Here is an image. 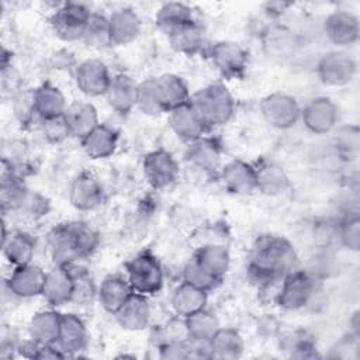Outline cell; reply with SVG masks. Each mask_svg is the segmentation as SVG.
<instances>
[{
    "mask_svg": "<svg viewBox=\"0 0 360 360\" xmlns=\"http://www.w3.org/2000/svg\"><path fill=\"white\" fill-rule=\"evenodd\" d=\"M260 112L270 127L276 129H290L300 121L301 107L290 94L276 91L262 98Z\"/></svg>",
    "mask_w": 360,
    "mask_h": 360,
    "instance_id": "cell-5",
    "label": "cell"
},
{
    "mask_svg": "<svg viewBox=\"0 0 360 360\" xmlns=\"http://www.w3.org/2000/svg\"><path fill=\"white\" fill-rule=\"evenodd\" d=\"M187 346V359H214L211 340L193 339L190 338L186 343Z\"/></svg>",
    "mask_w": 360,
    "mask_h": 360,
    "instance_id": "cell-52",
    "label": "cell"
},
{
    "mask_svg": "<svg viewBox=\"0 0 360 360\" xmlns=\"http://www.w3.org/2000/svg\"><path fill=\"white\" fill-rule=\"evenodd\" d=\"M326 38L336 46H350L359 41L360 22L357 15L347 10H335L323 21Z\"/></svg>",
    "mask_w": 360,
    "mask_h": 360,
    "instance_id": "cell-13",
    "label": "cell"
},
{
    "mask_svg": "<svg viewBox=\"0 0 360 360\" xmlns=\"http://www.w3.org/2000/svg\"><path fill=\"white\" fill-rule=\"evenodd\" d=\"M208 56L214 68L228 79L242 76L248 66L246 49L235 41H218L208 49Z\"/></svg>",
    "mask_w": 360,
    "mask_h": 360,
    "instance_id": "cell-11",
    "label": "cell"
},
{
    "mask_svg": "<svg viewBox=\"0 0 360 360\" xmlns=\"http://www.w3.org/2000/svg\"><path fill=\"white\" fill-rule=\"evenodd\" d=\"M255 172L256 190L264 195H281L291 187V181L285 170L273 160H260L255 165Z\"/></svg>",
    "mask_w": 360,
    "mask_h": 360,
    "instance_id": "cell-22",
    "label": "cell"
},
{
    "mask_svg": "<svg viewBox=\"0 0 360 360\" xmlns=\"http://www.w3.org/2000/svg\"><path fill=\"white\" fill-rule=\"evenodd\" d=\"M142 114L149 117L160 115L163 111V107L159 100V94L156 90L155 79H145L143 82L138 83V91H136V105H135Z\"/></svg>",
    "mask_w": 360,
    "mask_h": 360,
    "instance_id": "cell-40",
    "label": "cell"
},
{
    "mask_svg": "<svg viewBox=\"0 0 360 360\" xmlns=\"http://www.w3.org/2000/svg\"><path fill=\"white\" fill-rule=\"evenodd\" d=\"M224 187L233 194H250L256 190L255 165L242 159H233L224 165L219 170Z\"/></svg>",
    "mask_w": 360,
    "mask_h": 360,
    "instance_id": "cell-16",
    "label": "cell"
},
{
    "mask_svg": "<svg viewBox=\"0 0 360 360\" xmlns=\"http://www.w3.org/2000/svg\"><path fill=\"white\" fill-rule=\"evenodd\" d=\"M111 75L107 65L96 58L80 62L75 69V82L77 89L89 97L105 96Z\"/></svg>",
    "mask_w": 360,
    "mask_h": 360,
    "instance_id": "cell-12",
    "label": "cell"
},
{
    "mask_svg": "<svg viewBox=\"0 0 360 360\" xmlns=\"http://www.w3.org/2000/svg\"><path fill=\"white\" fill-rule=\"evenodd\" d=\"M46 271L42 267L28 263L14 267L8 280V291L18 298H31L41 295Z\"/></svg>",
    "mask_w": 360,
    "mask_h": 360,
    "instance_id": "cell-15",
    "label": "cell"
},
{
    "mask_svg": "<svg viewBox=\"0 0 360 360\" xmlns=\"http://www.w3.org/2000/svg\"><path fill=\"white\" fill-rule=\"evenodd\" d=\"M158 338L159 346L165 343H186L190 339L187 319L174 314L158 329Z\"/></svg>",
    "mask_w": 360,
    "mask_h": 360,
    "instance_id": "cell-41",
    "label": "cell"
},
{
    "mask_svg": "<svg viewBox=\"0 0 360 360\" xmlns=\"http://www.w3.org/2000/svg\"><path fill=\"white\" fill-rule=\"evenodd\" d=\"M14 112H15V115L20 120L21 124H27L34 117H38L37 111H35V104H34V90L27 91L24 94H20L15 98Z\"/></svg>",
    "mask_w": 360,
    "mask_h": 360,
    "instance_id": "cell-49",
    "label": "cell"
},
{
    "mask_svg": "<svg viewBox=\"0 0 360 360\" xmlns=\"http://www.w3.org/2000/svg\"><path fill=\"white\" fill-rule=\"evenodd\" d=\"M1 249L6 260L13 267H18L32 262L35 253V240L27 232L13 231L7 233L4 229Z\"/></svg>",
    "mask_w": 360,
    "mask_h": 360,
    "instance_id": "cell-27",
    "label": "cell"
},
{
    "mask_svg": "<svg viewBox=\"0 0 360 360\" xmlns=\"http://www.w3.org/2000/svg\"><path fill=\"white\" fill-rule=\"evenodd\" d=\"M190 338L211 340L217 330L221 328L218 318L207 308L186 318Z\"/></svg>",
    "mask_w": 360,
    "mask_h": 360,
    "instance_id": "cell-39",
    "label": "cell"
},
{
    "mask_svg": "<svg viewBox=\"0 0 360 360\" xmlns=\"http://www.w3.org/2000/svg\"><path fill=\"white\" fill-rule=\"evenodd\" d=\"M190 107L207 129L226 124L235 112V100L222 83L208 84L191 94Z\"/></svg>",
    "mask_w": 360,
    "mask_h": 360,
    "instance_id": "cell-2",
    "label": "cell"
},
{
    "mask_svg": "<svg viewBox=\"0 0 360 360\" xmlns=\"http://www.w3.org/2000/svg\"><path fill=\"white\" fill-rule=\"evenodd\" d=\"M46 246L55 266L69 267L82 259L72 222L53 226L46 235Z\"/></svg>",
    "mask_w": 360,
    "mask_h": 360,
    "instance_id": "cell-9",
    "label": "cell"
},
{
    "mask_svg": "<svg viewBox=\"0 0 360 360\" xmlns=\"http://www.w3.org/2000/svg\"><path fill=\"white\" fill-rule=\"evenodd\" d=\"M339 242L349 250L357 252L360 248V218L357 214L347 215L340 222Z\"/></svg>",
    "mask_w": 360,
    "mask_h": 360,
    "instance_id": "cell-45",
    "label": "cell"
},
{
    "mask_svg": "<svg viewBox=\"0 0 360 360\" xmlns=\"http://www.w3.org/2000/svg\"><path fill=\"white\" fill-rule=\"evenodd\" d=\"M39 122H41L42 135L49 143H60L70 136V132L63 120V115L56 118H49V120H41Z\"/></svg>",
    "mask_w": 360,
    "mask_h": 360,
    "instance_id": "cell-47",
    "label": "cell"
},
{
    "mask_svg": "<svg viewBox=\"0 0 360 360\" xmlns=\"http://www.w3.org/2000/svg\"><path fill=\"white\" fill-rule=\"evenodd\" d=\"M68 357L66 353L58 345H39L35 359L48 360V359H63Z\"/></svg>",
    "mask_w": 360,
    "mask_h": 360,
    "instance_id": "cell-55",
    "label": "cell"
},
{
    "mask_svg": "<svg viewBox=\"0 0 360 360\" xmlns=\"http://www.w3.org/2000/svg\"><path fill=\"white\" fill-rule=\"evenodd\" d=\"M134 294L127 277L120 274H108L97 285V301L110 314H115L124 302Z\"/></svg>",
    "mask_w": 360,
    "mask_h": 360,
    "instance_id": "cell-20",
    "label": "cell"
},
{
    "mask_svg": "<svg viewBox=\"0 0 360 360\" xmlns=\"http://www.w3.org/2000/svg\"><path fill=\"white\" fill-rule=\"evenodd\" d=\"M183 281L208 292L221 280H218L208 270H205L195 259H191L183 269Z\"/></svg>",
    "mask_w": 360,
    "mask_h": 360,
    "instance_id": "cell-42",
    "label": "cell"
},
{
    "mask_svg": "<svg viewBox=\"0 0 360 360\" xmlns=\"http://www.w3.org/2000/svg\"><path fill=\"white\" fill-rule=\"evenodd\" d=\"M357 72L354 58L346 51L336 49L326 52L316 65L319 80L330 87H342L349 84Z\"/></svg>",
    "mask_w": 360,
    "mask_h": 360,
    "instance_id": "cell-6",
    "label": "cell"
},
{
    "mask_svg": "<svg viewBox=\"0 0 360 360\" xmlns=\"http://www.w3.org/2000/svg\"><path fill=\"white\" fill-rule=\"evenodd\" d=\"M118 146V132L107 124H98L82 139V148L90 159H105Z\"/></svg>",
    "mask_w": 360,
    "mask_h": 360,
    "instance_id": "cell-28",
    "label": "cell"
},
{
    "mask_svg": "<svg viewBox=\"0 0 360 360\" xmlns=\"http://www.w3.org/2000/svg\"><path fill=\"white\" fill-rule=\"evenodd\" d=\"M221 156H222V150H221L219 142L205 135L190 142L186 150L187 162L193 167L204 173L217 172L221 165Z\"/></svg>",
    "mask_w": 360,
    "mask_h": 360,
    "instance_id": "cell-19",
    "label": "cell"
},
{
    "mask_svg": "<svg viewBox=\"0 0 360 360\" xmlns=\"http://www.w3.org/2000/svg\"><path fill=\"white\" fill-rule=\"evenodd\" d=\"M314 292V276L308 271L294 269L283 277L276 304L285 311H298L311 301Z\"/></svg>",
    "mask_w": 360,
    "mask_h": 360,
    "instance_id": "cell-4",
    "label": "cell"
},
{
    "mask_svg": "<svg viewBox=\"0 0 360 360\" xmlns=\"http://www.w3.org/2000/svg\"><path fill=\"white\" fill-rule=\"evenodd\" d=\"M169 127L177 138L190 143L204 136L207 128L190 107V104L174 108L169 112Z\"/></svg>",
    "mask_w": 360,
    "mask_h": 360,
    "instance_id": "cell-29",
    "label": "cell"
},
{
    "mask_svg": "<svg viewBox=\"0 0 360 360\" xmlns=\"http://www.w3.org/2000/svg\"><path fill=\"white\" fill-rule=\"evenodd\" d=\"M6 160V159H3ZM8 169L3 165L1 184H0V201L3 211H18L27 200L30 190L24 180L14 172L11 162H7Z\"/></svg>",
    "mask_w": 360,
    "mask_h": 360,
    "instance_id": "cell-30",
    "label": "cell"
},
{
    "mask_svg": "<svg viewBox=\"0 0 360 360\" xmlns=\"http://www.w3.org/2000/svg\"><path fill=\"white\" fill-rule=\"evenodd\" d=\"M191 20H194L191 7L187 6L186 3H180V1H170V3L162 4L155 15L156 25L165 34L170 32L176 27H179L184 22H188Z\"/></svg>",
    "mask_w": 360,
    "mask_h": 360,
    "instance_id": "cell-37",
    "label": "cell"
},
{
    "mask_svg": "<svg viewBox=\"0 0 360 360\" xmlns=\"http://www.w3.org/2000/svg\"><path fill=\"white\" fill-rule=\"evenodd\" d=\"M69 269L72 271L73 284H75L72 301L86 302L93 297H97V287L94 285L90 273L86 269L79 267L76 263L69 266Z\"/></svg>",
    "mask_w": 360,
    "mask_h": 360,
    "instance_id": "cell-43",
    "label": "cell"
},
{
    "mask_svg": "<svg viewBox=\"0 0 360 360\" xmlns=\"http://www.w3.org/2000/svg\"><path fill=\"white\" fill-rule=\"evenodd\" d=\"M91 11L80 4L68 1L58 7L51 17V27L55 35L63 41L82 39Z\"/></svg>",
    "mask_w": 360,
    "mask_h": 360,
    "instance_id": "cell-7",
    "label": "cell"
},
{
    "mask_svg": "<svg viewBox=\"0 0 360 360\" xmlns=\"http://www.w3.org/2000/svg\"><path fill=\"white\" fill-rule=\"evenodd\" d=\"M166 35L172 48L184 55H195L204 45V30L195 20L176 27Z\"/></svg>",
    "mask_w": 360,
    "mask_h": 360,
    "instance_id": "cell-33",
    "label": "cell"
},
{
    "mask_svg": "<svg viewBox=\"0 0 360 360\" xmlns=\"http://www.w3.org/2000/svg\"><path fill=\"white\" fill-rule=\"evenodd\" d=\"M73 288L75 284L70 269L55 266L52 270L46 271L41 295L51 307H62L72 302Z\"/></svg>",
    "mask_w": 360,
    "mask_h": 360,
    "instance_id": "cell-17",
    "label": "cell"
},
{
    "mask_svg": "<svg viewBox=\"0 0 360 360\" xmlns=\"http://www.w3.org/2000/svg\"><path fill=\"white\" fill-rule=\"evenodd\" d=\"M333 142L338 150L346 155H353L360 146V131L356 125H345L335 131Z\"/></svg>",
    "mask_w": 360,
    "mask_h": 360,
    "instance_id": "cell-46",
    "label": "cell"
},
{
    "mask_svg": "<svg viewBox=\"0 0 360 360\" xmlns=\"http://www.w3.org/2000/svg\"><path fill=\"white\" fill-rule=\"evenodd\" d=\"M193 259H195L205 270H208L218 280H222V277L229 270L231 264V256L228 249L217 242L201 245L195 250Z\"/></svg>",
    "mask_w": 360,
    "mask_h": 360,
    "instance_id": "cell-35",
    "label": "cell"
},
{
    "mask_svg": "<svg viewBox=\"0 0 360 360\" xmlns=\"http://www.w3.org/2000/svg\"><path fill=\"white\" fill-rule=\"evenodd\" d=\"M104 197L100 180L89 172L79 173L70 183L69 201L79 211L96 210L103 204Z\"/></svg>",
    "mask_w": 360,
    "mask_h": 360,
    "instance_id": "cell-14",
    "label": "cell"
},
{
    "mask_svg": "<svg viewBox=\"0 0 360 360\" xmlns=\"http://www.w3.org/2000/svg\"><path fill=\"white\" fill-rule=\"evenodd\" d=\"M63 120L69 128L70 136H76L80 141L100 124L96 107L83 100L69 103L63 112Z\"/></svg>",
    "mask_w": 360,
    "mask_h": 360,
    "instance_id": "cell-23",
    "label": "cell"
},
{
    "mask_svg": "<svg viewBox=\"0 0 360 360\" xmlns=\"http://www.w3.org/2000/svg\"><path fill=\"white\" fill-rule=\"evenodd\" d=\"M300 120L304 127L315 134L323 135L335 129L339 120V108L335 101L325 96L311 98L302 108Z\"/></svg>",
    "mask_w": 360,
    "mask_h": 360,
    "instance_id": "cell-10",
    "label": "cell"
},
{
    "mask_svg": "<svg viewBox=\"0 0 360 360\" xmlns=\"http://www.w3.org/2000/svg\"><path fill=\"white\" fill-rule=\"evenodd\" d=\"M214 359L233 360L243 354L245 343L242 335L233 328H219L211 339Z\"/></svg>",
    "mask_w": 360,
    "mask_h": 360,
    "instance_id": "cell-36",
    "label": "cell"
},
{
    "mask_svg": "<svg viewBox=\"0 0 360 360\" xmlns=\"http://www.w3.org/2000/svg\"><path fill=\"white\" fill-rule=\"evenodd\" d=\"M278 330H280V322L271 314H266L257 321V332L264 338H273L278 333Z\"/></svg>",
    "mask_w": 360,
    "mask_h": 360,
    "instance_id": "cell-54",
    "label": "cell"
},
{
    "mask_svg": "<svg viewBox=\"0 0 360 360\" xmlns=\"http://www.w3.org/2000/svg\"><path fill=\"white\" fill-rule=\"evenodd\" d=\"M138 83L127 73L111 76L110 86L105 93L108 105L118 114H128L136 105Z\"/></svg>",
    "mask_w": 360,
    "mask_h": 360,
    "instance_id": "cell-21",
    "label": "cell"
},
{
    "mask_svg": "<svg viewBox=\"0 0 360 360\" xmlns=\"http://www.w3.org/2000/svg\"><path fill=\"white\" fill-rule=\"evenodd\" d=\"M187 343V342H186ZM186 343H165L159 346V357L165 360L187 359Z\"/></svg>",
    "mask_w": 360,
    "mask_h": 360,
    "instance_id": "cell-53",
    "label": "cell"
},
{
    "mask_svg": "<svg viewBox=\"0 0 360 360\" xmlns=\"http://www.w3.org/2000/svg\"><path fill=\"white\" fill-rule=\"evenodd\" d=\"M207 294V291L183 281L180 285L174 288L172 294V309L176 315L187 318L205 308L208 300Z\"/></svg>",
    "mask_w": 360,
    "mask_h": 360,
    "instance_id": "cell-34",
    "label": "cell"
},
{
    "mask_svg": "<svg viewBox=\"0 0 360 360\" xmlns=\"http://www.w3.org/2000/svg\"><path fill=\"white\" fill-rule=\"evenodd\" d=\"M295 264L297 253L285 238L263 235L250 250L248 277L260 288L270 281L281 280L295 269Z\"/></svg>",
    "mask_w": 360,
    "mask_h": 360,
    "instance_id": "cell-1",
    "label": "cell"
},
{
    "mask_svg": "<svg viewBox=\"0 0 360 360\" xmlns=\"http://www.w3.org/2000/svg\"><path fill=\"white\" fill-rule=\"evenodd\" d=\"M72 225H73V229H75V233L77 238L82 259L90 256L97 249V246L100 243L98 233L96 232V229L93 226H90L84 221H72Z\"/></svg>",
    "mask_w": 360,
    "mask_h": 360,
    "instance_id": "cell-44",
    "label": "cell"
},
{
    "mask_svg": "<svg viewBox=\"0 0 360 360\" xmlns=\"http://www.w3.org/2000/svg\"><path fill=\"white\" fill-rule=\"evenodd\" d=\"M34 104L39 121L62 117L68 107L66 98L60 89L49 82L34 89Z\"/></svg>",
    "mask_w": 360,
    "mask_h": 360,
    "instance_id": "cell-32",
    "label": "cell"
},
{
    "mask_svg": "<svg viewBox=\"0 0 360 360\" xmlns=\"http://www.w3.org/2000/svg\"><path fill=\"white\" fill-rule=\"evenodd\" d=\"M339 229H340V222H333L330 219L322 221L316 226L315 238L323 248H329L332 242L339 240Z\"/></svg>",
    "mask_w": 360,
    "mask_h": 360,
    "instance_id": "cell-51",
    "label": "cell"
},
{
    "mask_svg": "<svg viewBox=\"0 0 360 360\" xmlns=\"http://www.w3.org/2000/svg\"><path fill=\"white\" fill-rule=\"evenodd\" d=\"M60 316L62 314L52 308L35 312L28 323L30 339L38 345H56L59 338Z\"/></svg>",
    "mask_w": 360,
    "mask_h": 360,
    "instance_id": "cell-31",
    "label": "cell"
},
{
    "mask_svg": "<svg viewBox=\"0 0 360 360\" xmlns=\"http://www.w3.org/2000/svg\"><path fill=\"white\" fill-rule=\"evenodd\" d=\"M114 315L120 326L125 330L138 332L146 329L152 316L148 295L134 292Z\"/></svg>",
    "mask_w": 360,
    "mask_h": 360,
    "instance_id": "cell-18",
    "label": "cell"
},
{
    "mask_svg": "<svg viewBox=\"0 0 360 360\" xmlns=\"http://www.w3.org/2000/svg\"><path fill=\"white\" fill-rule=\"evenodd\" d=\"M112 45H127L135 41L141 32V18L131 7L114 10L108 17Z\"/></svg>",
    "mask_w": 360,
    "mask_h": 360,
    "instance_id": "cell-25",
    "label": "cell"
},
{
    "mask_svg": "<svg viewBox=\"0 0 360 360\" xmlns=\"http://www.w3.org/2000/svg\"><path fill=\"white\" fill-rule=\"evenodd\" d=\"M142 172L146 183L153 190H163L176 183L180 169L170 152L156 149L145 155L142 160Z\"/></svg>",
    "mask_w": 360,
    "mask_h": 360,
    "instance_id": "cell-8",
    "label": "cell"
},
{
    "mask_svg": "<svg viewBox=\"0 0 360 360\" xmlns=\"http://www.w3.org/2000/svg\"><path fill=\"white\" fill-rule=\"evenodd\" d=\"M359 335L354 332L347 333L343 336L336 345L332 347V354L330 357L335 359H353L357 357L359 353Z\"/></svg>",
    "mask_w": 360,
    "mask_h": 360,
    "instance_id": "cell-48",
    "label": "cell"
},
{
    "mask_svg": "<svg viewBox=\"0 0 360 360\" xmlns=\"http://www.w3.org/2000/svg\"><path fill=\"white\" fill-rule=\"evenodd\" d=\"M127 278L134 290L143 295H153L163 287V269L158 257L145 250L135 255L125 264Z\"/></svg>",
    "mask_w": 360,
    "mask_h": 360,
    "instance_id": "cell-3",
    "label": "cell"
},
{
    "mask_svg": "<svg viewBox=\"0 0 360 360\" xmlns=\"http://www.w3.org/2000/svg\"><path fill=\"white\" fill-rule=\"evenodd\" d=\"M80 41H83L87 46L96 49H103L112 45L108 17L91 13Z\"/></svg>",
    "mask_w": 360,
    "mask_h": 360,
    "instance_id": "cell-38",
    "label": "cell"
},
{
    "mask_svg": "<svg viewBox=\"0 0 360 360\" xmlns=\"http://www.w3.org/2000/svg\"><path fill=\"white\" fill-rule=\"evenodd\" d=\"M155 83L165 112H170L174 108L188 104L191 93L180 76L174 73H165L155 77Z\"/></svg>",
    "mask_w": 360,
    "mask_h": 360,
    "instance_id": "cell-26",
    "label": "cell"
},
{
    "mask_svg": "<svg viewBox=\"0 0 360 360\" xmlns=\"http://www.w3.org/2000/svg\"><path fill=\"white\" fill-rule=\"evenodd\" d=\"M89 340V332L83 319L72 312L62 314L58 346L66 353V356L82 352Z\"/></svg>",
    "mask_w": 360,
    "mask_h": 360,
    "instance_id": "cell-24",
    "label": "cell"
},
{
    "mask_svg": "<svg viewBox=\"0 0 360 360\" xmlns=\"http://www.w3.org/2000/svg\"><path fill=\"white\" fill-rule=\"evenodd\" d=\"M48 211V201L41 197L39 194H32L30 191L27 200L24 201V204L21 205V208L17 211L21 215L24 214V217H28L31 219H37L42 215H45Z\"/></svg>",
    "mask_w": 360,
    "mask_h": 360,
    "instance_id": "cell-50",
    "label": "cell"
}]
</instances>
